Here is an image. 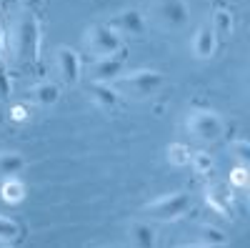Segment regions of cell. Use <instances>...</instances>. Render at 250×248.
Segmentation results:
<instances>
[{
    "mask_svg": "<svg viewBox=\"0 0 250 248\" xmlns=\"http://www.w3.org/2000/svg\"><path fill=\"white\" fill-rule=\"evenodd\" d=\"M110 86L118 90V95L133 98V100H145L155 95L163 88V73L160 70H130V73H120L110 80Z\"/></svg>",
    "mask_w": 250,
    "mask_h": 248,
    "instance_id": "7a4b0ae2",
    "label": "cell"
},
{
    "mask_svg": "<svg viewBox=\"0 0 250 248\" xmlns=\"http://www.w3.org/2000/svg\"><path fill=\"white\" fill-rule=\"evenodd\" d=\"M150 15L160 30H180L190 18V10L185 0H155Z\"/></svg>",
    "mask_w": 250,
    "mask_h": 248,
    "instance_id": "5b68a950",
    "label": "cell"
},
{
    "mask_svg": "<svg viewBox=\"0 0 250 248\" xmlns=\"http://www.w3.org/2000/svg\"><path fill=\"white\" fill-rule=\"evenodd\" d=\"M25 168V158L18 151H0V180L13 178Z\"/></svg>",
    "mask_w": 250,
    "mask_h": 248,
    "instance_id": "e0dca14e",
    "label": "cell"
},
{
    "mask_svg": "<svg viewBox=\"0 0 250 248\" xmlns=\"http://www.w3.org/2000/svg\"><path fill=\"white\" fill-rule=\"evenodd\" d=\"M215 48H218V38H215L210 23L198 25V30L193 35V55L198 60H210L215 55Z\"/></svg>",
    "mask_w": 250,
    "mask_h": 248,
    "instance_id": "8fae6325",
    "label": "cell"
},
{
    "mask_svg": "<svg viewBox=\"0 0 250 248\" xmlns=\"http://www.w3.org/2000/svg\"><path fill=\"white\" fill-rule=\"evenodd\" d=\"M210 28H213V33H215V38H218V40H228V38L233 35V30H235L233 13H230V10H225V8H218V10L213 13Z\"/></svg>",
    "mask_w": 250,
    "mask_h": 248,
    "instance_id": "2e32d148",
    "label": "cell"
},
{
    "mask_svg": "<svg viewBox=\"0 0 250 248\" xmlns=\"http://www.w3.org/2000/svg\"><path fill=\"white\" fill-rule=\"evenodd\" d=\"M10 60L15 66H28L38 60L40 53V25L33 10L18 8L10 18L8 35H5V48Z\"/></svg>",
    "mask_w": 250,
    "mask_h": 248,
    "instance_id": "6da1fadb",
    "label": "cell"
},
{
    "mask_svg": "<svg viewBox=\"0 0 250 248\" xmlns=\"http://www.w3.org/2000/svg\"><path fill=\"white\" fill-rule=\"evenodd\" d=\"M108 25H110L120 38H123V35L138 38V35H143V30H145V18H143V13L135 10V8H125V10H118V13L110 18Z\"/></svg>",
    "mask_w": 250,
    "mask_h": 248,
    "instance_id": "ba28073f",
    "label": "cell"
},
{
    "mask_svg": "<svg viewBox=\"0 0 250 248\" xmlns=\"http://www.w3.org/2000/svg\"><path fill=\"white\" fill-rule=\"evenodd\" d=\"M190 211V196L183 191H173V193H163L155 201H150L145 205V213L155 221H178Z\"/></svg>",
    "mask_w": 250,
    "mask_h": 248,
    "instance_id": "277c9868",
    "label": "cell"
},
{
    "mask_svg": "<svg viewBox=\"0 0 250 248\" xmlns=\"http://www.w3.org/2000/svg\"><path fill=\"white\" fill-rule=\"evenodd\" d=\"M123 45V38L108 25V23H95L88 25L83 33V50L90 58H105V55H118Z\"/></svg>",
    "mask_w": 250,
    "mask_h": 248,
    "instance_id": "3957f363",
    "label": "cell"
},
{
    "mask_svg": "<svg viewBox=\"0 0 250 248\" xmlns=\"http://www.w3.org/2000/svg\"><path fill=\"white\" fill-rule=\"evenodd\" d=\"M0 198H3L5 203H10V205L23 203L25 201V183L20 180L18 176L0 180Z\"/></svg>",
    "mask_w": 250,
    "mask_h": 248,
    "instance_id": "9a60e30c",
    "label": "cell"
},
{
    "mask_svg": "<svg viewBox=\"0 0 250 248\" xmlns=\"http://www.w3.org/2000/svg\"><path fill=\"white\" fill-rule=\"evenodd\" d=\"M128 243L135 248H153L158 243V233L150 223L145 221H135L128 225Z\"/></svg>",
    "mask_w": 250,
    "mask_h": 248,
    "instance_id": "7c38bea8",
    "label": "cell"
},
{
    "mask_svg": "<svg viewBox=\"0 0 250 248\" xmlns=\"http://www.w3.org/2000/svg\"><path fill=\"white\" fill-rule=\"evenodd\" d=\"M30 100L35 103V106H40V108L55 106V103L60 100L58 83H53V80H40V83H35V86L30 88Z\"/></svg>",
    "mask_w": 250,
    "mask_h": 248,
    "instance_id": "4fadbf2b",
    "label": "cell"
},
{
    "mask_svg": "<svg viewBox=\"0 0 250 248\" xmlns=\"http://www.w3.org/2000/svg\"><path fill=\"white\" fill-rule=\"evenodd\" d=\"M55 73H58L62 86H78L80 75H83L80 55L73 48H68V45L55 48Z\"/></svg>",
    "mask_w": 250,
    "mask_h": 248,
    "instance_id": "52a82bcc",
    "label": "cell"
},
{
    "mask_svg": "<svg viewBox=\"0 0 250 248\" xmlns=\"http://www.w3.org/2000/svg\"><path fill=\"white\" fill-rule=\"evenodd\" d=\"M188 165H193V171L198 173V176H208L213 168H215V163H213V158L208 156L205 151H198V153H190V163Z\"/></svg>",
    "mask_w": 250,
    "mask_h": 248,
    "instance_id": "44dd1931",
    "label": "cell"
},
{
    "mask_svg": "<svg viewBox=\"0 0 250 248\" xmlns=\"http://www.w3.org/2000/svg\"><path fill=\"white\" fill-rule=\"evenodd\" d=\"M205 203L220 216H233V208H235L233 188L228 183H210L205 188Z\"/></svg>",
    "mask_w": 250,
    "mask_h": 248,
    "instance_id": "9c48e42d",
    "label": "cell"
},
{
    "mask_svg": "<svg viewBox=\"0 0 250 248\" xmlns=\"http://www.w3.org/2000/svg\"><path fill=\"white\" fill-rule=\"evenodd\" d=\"M188 131H190V135H195L198 140L203 143H213L223 135V120L215 111H193L190 115H188Z\"/></svg>",
    "mask_w": 250,
    "mask_h": 248,
    "instance_id": "8992f818",
    "label": "cell"
},
{
    "mask_svg": "<svg viewBox=\"0 0 250 248\" xmlns=\"http://www.w3.org/2000/svg\"><path fill=\"white\" fill-rule=\"evenodd\" d=\"M230 153H233L243 165H248V163H250V143H248L245 138L233 140V143H230Z\"/></svg>",
    "mask_w": 250,
    "mask_h": 248,
    "instance_id": "603a6c76",
    "label": "cell"
},
{
    "mask_svg": "<svg viewBox=\"0 0 250 248\" xmlns=\"http://www.w3.org/2000/svg\"><path fill=\"white\" fill-rule=\"evenodd\" d=\"M195 246H205V248H223L228 246V236L215 228V225H200L198 228V238H195Z\"/></svg>",
    "mask_w": 250,
    "mask_h": 248,
    "instance_id": "ac0fdd59",
    "label": "cell"
},
{
    "mask_svg": "<svg viewBox=\"0 0 250 248\" xmlns=\"http://www.w3.org/2000/svg\"><path fill=\"white\" fill-rule=\"evenodd\" d=\"M13 118H15V120H25V118H28V108H25V106H15V108H13Z\"/></svg>",
    "mask_w": 250,
    "mask_h": 248,
    "instance_id": "cb8c5ba5",
    "label": "cell"
},
{
    "mask_svg": "<svg viewBox=\"0 0 250 248\" xmlns=\"http://www.w3.org/2000/svg\"><path fill=\"white\" fill-rule=\"evenodd\" d=\"M165 153H168V160H170L173 165H178V168H180V165L190 163V148H188L185 143H170Z\"/></svg>",
    "mask_w": 250,
    "mask_h": 248,
    "instance_id": "ffe728a7",
    "label": "cell"
},
{
    "mask_svg": "<svg viewBox=\"0 0 250 248\" xmlns=\"http://www.w3.org/2000/svg\"><path fill=\"white\" fill-rule=\"evenodd\" d=\"M248 185H250V171H248V165L238 163L235 168L230 171V188H240V191H245Z\"/></svg>",
    "mask_w": 250,
    "mask_h": 248,
    "instance_id": "7402d4cb",
    "label": "cell"
},
{
    "mask_svg": "<svg viewBox=\"0 0 250 248\" xmlns=\"http://www.w3.org/2000/svg\"><path fill=\"white\" fill-rule=\"evenodd\" d=\"M90 100L95 103L98 108L110 111V108L118 106L120 95H118V90L110 86V83H90Z\"/></svg>",
    "mask_w": 250,
    "mask_h": 248,
    "instance_id": "5bb4252c",
    "label": "cell"
},
{
    "mask_svg": "<svg viewBox=\"0 0 250 248\" xmlns=\"http://www.w3.org/2000/svg\"><path fill=\"white\" fill-rule=\"evenodd\" d=\"M120 73H123V60L118 55L93 58V63L88 66V80L90 83H110Z\"/></svg>",
    "mask_w": 250,
    "mask_h": 248,
    "instance_id": "30bf717a",
    "label": "cell"
},
{
    "mask_svg": "<svg viewBox=\"0 0 250 248\" xmlns=\"http://www.w3.org/2000/svg\"><path fill=\"white\" fill-rule=\"evenodd\" d=\"M18 238H20V225L13 218L0 213V246H13Z\"/></svg>",
    "mask_w": 250,
    "mask_h": 248,
    "instance_id": "d6986e66",
    "label": "cell"
}]
</instances>
